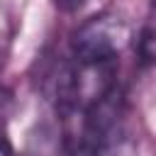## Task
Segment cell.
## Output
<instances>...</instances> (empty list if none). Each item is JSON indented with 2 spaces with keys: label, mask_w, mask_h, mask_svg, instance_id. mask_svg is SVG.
I'll return each instance as SVG.
<instances>
[{
  "label": "cell",
  "mask_w": 156,
  "mask_h": 156,
  "mask_svg": "<svg viewBox=\"0 0 156 156\" xmlns=\"http://www.w3.org/2000/svg\"><path fill=\"white\" fill-rule=\"evenodd\" d=\"M132 44V27L115 12H100L85 20L71 34V54L78 63H105Z\"/></svg>",
  "instance_id": "7a4b0ae2"
},
{
  "label": "cell",
  "mask_w": 156,
  "mask_h": 156,
  "mask_svg": "<svg viewBox=\"0 0 156 156\" xmlns=\"http://www.w3.org/2000/svg\"><path fill=\"white\" fill-rule=\"evenodd\" d=\"M124 112V95L117 85L95 105L61 115L68 156H136Z\"/></svg>",
  "instance_id": "6da1fadb"
},
{
  "label": "cell",
  "mask_w": 156,
  "mask_h": 156,
  "mask_svg": "<svg viewBox=\"0 0 156 156\" xmlns=\"http://www.w3.org/2000/svg\"><path fill=\"white\" fill-rule=\"evenodd\" d=\"M136 54H139V63L144 68L151 66V61H154V27H151V22L144 24V29L136 39Z\"/></svg>",
  "instance_id": "3957f363"
},
{
  "label": "cell",
  "mask_w": 156,
  "mask_h": 156,
  "mask_svg": "<svg viewBox=\"0 0 156 156\" xmlns=\"http://www.w3.org/2000/svg\"><path fill=\"white\" fill-rule=\"evenodd\" d=\"M54 5L58 10H63V12H73V10H78L83 5V0H54Z\"/></svg>",
  "instance_id": "277c9868"
},
{
  "label": "cell",
  "mask_w": 156,
  "mask_h": 156,
  "mask_svg": "<svg viewBox=\"0 0 156 156\" xmlns=\"http://www.w3.org/2000/svg\"><path fill=\"white\" fill-rule=\"evenodd\" d=\"M0 156H15V151L10 149V144L5 139H0Z\"/></svg>",
  "instance_id": "5b68a950"
}]
</instances>
